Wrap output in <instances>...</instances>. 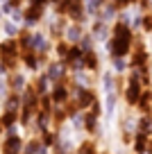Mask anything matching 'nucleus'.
<instances>
[{
  "instance_id": "0eeeda50",
  "label": "nucleus",
  "mask_w": 152,
  "mask_h": 154,
  "mask_svg": "<svg viewBox=\"0 0 152 154\" xmlns=\"http://www.w3.org/2000/svg\"><path fill=\"white\" fill-rule=\"evenodd\" d=\"M71 82H59V84H52V88H50V100H52L55 106L59 104H66L68 100H71Z\"/></svg>"
},
{
  "instance_id": "4be33fe9",
  "label": "nucleus",
  "mask_w": 152,
  "mask_h": 154,
  "mask_svg": "<svg viewBox=\"0 0 152 154\" xmlns=\"http://www.w3.org/2000/svg\"><path fill=\"white\" fill-rule=\"evenodd\" d=\"M2 20H5V14H2V9H0V23H2Z\"/></svg>"
},
{
  "instance_id": "20e7f679",
  "label": "nucleus",
  "mask_w": 152,
  "mask_h": 154,
  "mask_svg": "<svg viewBox=\"0 0 152 154\" xmlns=\"http://www.w3.org/2000/svg\"><path fill=\"white\" fill-rule=\"evenodd\" d=\"M46 14H48V7L30 5L27 2V5L23 7V29H36L39 25H43Z\"/></svg>"
},
{
  "instance_id": "aec40b11",
  "label": "nucleus",
  "mask_w": 152,
  "mask_h": 154,
  "mask_svg": "<svg viewBox=\"0 0 152 154\" xmlns=\"http://www.w3.org/2000/svg\"><path fill=\"white\" fill-rule=\"evenodd\" d=\"M77 45H80V48H82V50L86 52V50H93V48H95V41H93V36H91V34L86 32L84 36H82V41H80Z\"/></svg>"
},
{
  "instance_id": "ddd939ff",
  "label": "nucleus",
  "mask_w": 152,
  "mask_h": 154,
  "mask_svg": "<svg viewBox=\"0 0 152 154\" xmlns=\"http://www.w3.org/2000/svg\"><path fill=\"white\" fill-rule=\"evenodd\" d=\"M21 25L18 23H14L11 18H5L2 23H0V36H5V38H16L21 34Z\"/></svg>"
},
{
  "instance_id": "7ed1b4c3",
  "label": "nucleus",
  "mask_w": 152,
  "mask_h": 154,
  "mask_svg": "<svg viewBox=\"0 0 152 154\" xmlns=\"http://www.w3.org/2000/svg\"><path fill=\"white\" fill-rule=\"evenodd\" d=\"M43 72L50 79V84H59V82H71V68L64 59H50L43 66Z\"/></svg>"
},
{
  "instance_id": "9b49d317",
  "label": "nucleus",
  "mask_w": 152,
  "mask_h": 154,
  "mask_svg": "<svg viewBox=\"0 0 152 154\" xmlns=\"http://www.w3.org/2000/svg\"><path fill=\"white\" fill-rule=\"evenodd\" d=\"M118 7L114 5V2H109V0H107L105 2V7H102V9L98 11V16H95V18L98 20H102V23H109V25H114L116 23V18H118Z\"/></svg>"
},
{
  "instance_id": "1a4fd4ad",
  "label": "nucleus",
  "mask_w": 152,
  "mask_h": 154,
  "mask_svg": "<svg viewBox=\"0 0 152 154\" xmlns=\"http://www.w3.org/2000/svg\"><path fill=\"white\" fill-rule=\"evenodd\" d=\"M23 145L25 140L18 134H7L5 140L0 143V149H2V154H23Z\"/></svg>"
},
{
  "instance_id": "6e6552de",
  "label": "nucleus",
  "mask_w": 152,
  "mask_h": 154,
  "mask_svg": "<svg viewBox=\"0 0 152 154\" xmlns=\"http://www.w3.org/2000/svg\"><path fill=\"white\" fill-rule=\"evenodd\" d=\"M7 84H9V91L11 93H23L25 88H27L30 79H27V72L21 68V70H14L7 75Z\"/></svg>"
},
{
  "instance_id": "a211bd4d",
  "label": "nucleus",
  "mask_w": 152,
  "mask_h": 154,
  "mask_svg": "<svg viewBox=\"0 0 152 154\" xmlns=\"http://www.w3.org/2000/svg\"><path fill=\"white\" fill-rule=\"evenodd\" d=\"M82 2H84V11H86V16H89V18H95V16H98V11L105 7L107 0H82Z\"/></svg>"
},
{
  "instance_id": "f257e3e1",
  "label": "nucleus",
  "mask_w": 152,
  "mask_h": 154,
  "mask_svg": "<svg viewBox=\"0 0 152 154\" xmlns=\"http://www.w3.org/2000/svg\"><path fill=\"white\" fill-rule=\"evenodd\" d=\"M136 36H138V34L134 32L129 25L118 23V20H116V23L111 25V36H109V41L105 43L109 59H111V57H129V54H132V50H134V45H136Z\"/></svg>"
},
{
  "instance_id": "f03ea898",
  "label": "nucleus",
  "mask_w": 152,
  "mask_h": 154,
  "mask_svg": "<svg viewBox=\"0 0 152 154\" xmlns=\"http://www.w3.org/2000/svg\"><path fill=\"white\" fill-rule=\"evenodd\" d=\"M21 54H23V50L18 45V38H2L0 41V63L9 72L23 68L21 66Z\"/></svg>"
},
{
  "instance_id": "f8f14e48",
  "label": "nucleus",
  "mask_w": 152,
  "mask_h": 154,
  "mask_svg": "<svg viewBox=\"0 0 152 154\" xmlns=\"http://www.w3.org/2000/svg\"><path fill=\"white\" fill-rule=\"evenodd\" d=\"M84 68L89 72H95V75H100V54H98V50H86L84 52Z\"/></svg>"
},
{
  "instance_id": "f3484780",
  "label": "nucleus",
  "mask_w": 152,
  "mask_h": 154,
  "mask_svg": "<svg viewBox=\"0 0 152 154\" xmlns=\"http://www.w3.org/2000/svg\"><path fill=\"white\" fill-rule=\"evenodd\" d=\"M18 125V111H2V116H0V127L2 129H11V127Z\"/></svg>"
},
{
  "instance_id": "6ab92c4d",
  "label": "nucleus",
  "mask_w": 152,
  "mask_h": 154,
  "mask_svg": "<svg viewBox=\"0 0 152 154\" xmlns=\"http://www.w3.org/2000/svg\"><path fill=\"white\" fill-rule=\"evenodd\" d=\"M68 50H71V43H66L64 38H57V41H55V45H52V54H55V59H66Z\"/></svg>"
},
{
  "instance_id": "5701e85b",
  "label": "nucleus",
  "mask_w": 152,
  "mask_h": 154,
  "mask_svg": "<svg viewBox=\"0 0 152 154\" xmlns=\"http://www.w3.org/2000/svg\"><path fill=\"white\" fill-rule=\"evenodd\" d=\"M2 131H5V129H2V127H0V134H2Z\"/></svg>"
},
{
  "instance_id": "2eb2a0df",
  "label": "nucleus",
  "mask_w": 152,
  "mask_h": 154,
  "mask_svg": "<svg viewBox=\"0 0 152 154\" xmlns=\"http://www.w3.org/2000/svg\"><path fill=\"white\" fill-rule=\"evenodd\" d=\"M32 86H34V91L39 93V97H41V95H48V93H50L52 84H50V79L46 77V72H39V75H36V79L32 82Z\"/></svg>"
},
{
  "instance_id": "412c9836",
  "label": "nucleus",
  "mask_w": 152,
  "mask_h": 154,
  "mask_svg": "<svg viewBox=\"0 0 152 154\" xmlns=\"http://www.w3.org/2000/svg\"><path fill=\"white\" fill-rule=\"evenodd\" d=\"M30 5H41V7H50L52 5V2H50V0H27Z\"/></svg>"
},
{
  "instance_id": "4468645a",
  "label": "nucleus",
  "mask_w": 152,
  "mask_h": 154,
  "mask_svg": "<svg viewBox=\"0 0 152 154\" xmlns=\"http://www.w3.org/2000/svg\"><path fill=\"white\" fill-rule=\"evenodd\" d=\"M109 66H111V70H114V75L125 77L127 70H129V57H111Z\"/></svg>"
},
{
  "instance_id": "dca6fc26",
  "label": "nucleus",
  "mask_w": 152,
  "mask_h": 154,
  "mask_svg": "<svg viewBox=\"0 0 152 154\" xmlns=\"http://www.w3.org/2000/svg\"><path fill=\"white\" fill-rule=\"evenodd\" d=\"M118 97H120V93H105V116L107 118H114L116 109H118Z\"/></svg>"
},
{
  "instance_id": "39448f33",
  "label": "nucleus",
  "mask_w": 152,
  "mask_h": 154,
  "mask_svg": "<svg viewBox=\"0 0 152 154\" xmlns=\"http://www.w3.org/2000/svg\"><path fill=\"white\" fill-rule=\"evenodd\" d=\"M86 32H89V25H84V23H71V20H68V25L64 27L62 38L66 41V43H71V45H77Z\"/></svg>"
},
{
  "instance_id": "423d86ee",
  "label": "nucleus",
  "mask_w": 152,
  "mask_h": 154,
  "mask_svg": "<svg viewBox=\"0 0 152 154\" xmlns=\"http://www.w3.org/2000/svg\"><path fill=\"white\" fill-rule=\"evenodd\" d=\"M89 34L93 36L95 43H107V41H109V36H111V25H109V23H102V20H98V18H91V23H89Z\"/></svg>"
},
{
  "instance_id": "9d476101",
  "label": "nucleus",
  "mask_w": 152,
  "mask_h": 154,
  "mask_svg": "<svg viewBox=\"0 0 152 154\" xmlns=\"http://www.w3.org/2000/svg\"><path fill=\"white\" fill-rule=\"evenodd\" d=\"M64 61L68 63L71 72L82 70V68H84V50H82L80 45H71V50H68V54H66V59H64Z\"/></svg>"
}]
</instances>
